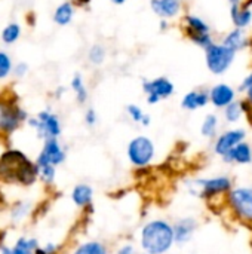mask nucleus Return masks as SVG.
I'll return each instance as SVG.
<instances>
[{"instance_id":"obj_1","label":"nucleus","mask_w":252,"mask_h":254,"mask_svg":"<svg viewBox=\"0 0 252 254\" xmlns=\"http://www.w3.org/2000/svg\"><path fill=\"white\" fill-rule=\"evenodd\" d=\"M0 179L22 186H31L39 179V167L21 150L7 149L0 156Z\"/></svg>"},{"instance_id":"obj_2","label":"nucleus","mask_w":252,"mask_h":254,"mask_svg":"<svg viewBox=\"0 0 252 254\" xmlns=\"http://www.w3.org/2000/svg\"><path fill=\"white\" fill-rule=\"evenodd\" d=\"M140 241L147 254L168 253L175 244L174 226L160 219L151 220L143 226Z\"/></svg>"},{"instance_id":"obj_3","label":"nucleus","mask_w":252,"mask_h":254,"mask_svg":"<svg viewBox=\"0 0 252 254\" xmlns=\"http://www.w3.org/2000/svg\"><path fill=\"white\" fill-rule=\"evenodd\" d=\"M238 52H235L233 49L227 48L226 45L220 43H214L211 45L206 51H205V61H206V67L212 74H224L233 64L235 57Z\"/></svg>"},{"instance_id":"obj_4","label":"nucleus","mask_w":252,"mask_h":254,"mask_svg":"<svg viewBox=\"0 0 252 254\" xmlns=\"http://www.w3.org/2000/svg\"><path fill=\"white\" fill-rule=\"evenodd\" d=\"M227 204L239 220L252 223V188L232 189L227 195Z\"/></svg>"},{"instance_id":"obj_5","label":"nucleus","mask_w":252,"mask_h":254,"mask_svg":"<svg viewBox=\"0 0 252 254\" xmlns=\"http://www.w3.org/2000/svg\"><path fill=\"white\" fill-rule=\"evenodd\" d=\"M154 144L153 141L146 137V135H138L135 138H132L128 144V159L132 165L141 168V167H147L153 158H154Z\"/></svg>"},{"instance_id":"obj_6","label":"nucleus","mask_w":252,"mask_h":254,"mask_svg":"<svg viewBox=\"0 0 252 254\" xmlns=\"http://www.w3.org/2000/svg\"><path fill=\"white\" fill-rule=\"evenodd\" d=\"M28 125L37 131V135L43 140L58 138L61 135V122L59 118L50 110H43L37 116L28 119Z\"/></svg>"},{"instance_id":"obj_7","label":"nucleus","mask_w":252,"mask_h":254,"mask_svg":"<svg viewBox=\"0 0 252 254\" xmlns=\"http://www.w3.org/2000/svg\"><path fill=\"white\" fill-rule=\"evenodd\" d=\"M143 91L147 97L149 104H157L160 100L169 98L174 94L175 86L171 79L159 76L151 80H143Z\"/></svg>"},{"instance_id":"obj_8","label":"nucleus","mask_w":252,"mask_h":254,"mask_svg":"<svg viewBox=\"0 0 252 254\" xmlns=\"http://www.w3.org/2000/svg\"><path fill=\"white\" fill-rule=\"evenodd\" d=\"M193 186L199 188L198 195L205 199H212L215 196H220L223 193H229L233 188V182L230 177H212V179H203L193 183Z\"/></svg>"},{"instance_id":"obj_9","label":"nucleus","mask_w":252,"mask_h":254,"mask_svg":"<svg viewBox=\"0 0 252 254\" xmlns=\"http://www.w3.org/2000/svg\"><path fill=\"white\" fill-rule=\"evenodd\" d=\"M28 121V115L18 106L10 103H0V132L12 134L18 129L21 122Z\"/></svg>"},{"instance_id":"obj_10","label":"nucleus","mask_w":252,"mask_h":254,"mask_svg":"<svg viewBox=\"0 0 252 254\" xmlns=\"http://www.w3.org/2000/svg\"><path fill=\"white\" fill-rule=\"evenodd\" d=\"M64 161H65V150L58 141V138H48L45 140L43 147L34 162L37 164V167H43V165L58 167Z\"/></svg>"},{"instance_id":"obj_11","label":"nucleus","mask_w":252,"mask_h":254,"mask_svg":"<svg viewBox=\"0 0 252 254\" xmlns=\"http://www.w3.org/2000/svg\"><path fill=\"white\" fill-rule=\"evenodd\" d=\"M245 137H247V132L242 128L229 129V131L223 132L221 135H218V138L214 144V152L220 156H226L239 143L245 141Z\"/></svg>"},{"instance_id":"obj_12","label":"nucleus","mask_w":252,"mask_h":254,"mask_svg":"<svg viewBox=\"0 0 252 254\" xmlns=\"http://www.w3.org/2000/svg\"><path fill=\"white\" fill-rule=\"evenodd\" d=\"M209 101L217 109H226L236 101V91L227 83H217L209 89Z\"/></svg>"},{"instance_id":"obj_13","label":"nucleus","mask_w":252,"mask_h":254,"mask_svg":"<svg viewBox=\"0 0 252 254\" xmlns=\"http://www.w3.org/2000/svg\"><path fill=\"white\" fill-rule=\"evenodd\" d=\"M151 10L162 19H172L183 10V0H150Z\"/></svg>"},{"instance_id":"obj_14","label":"nucleus","mask_w":252,"mask_h":254,"mask_svg":"<svg viewBox=\"0 0 252 254\" xmlns=\"http://www.w3.org/2000/svg\"><path fill=\"white\" fill-rule=\"evenodd\" d=\"M172 226H174L175 244H186L192 240L195 231L198 229V222L193 217H184V219H180Z\"/></svg>"},{"instance_id":"obj_15","label":"nucleus","mask_w":252,"mask_h":254,"mask_svg":"<svg viewBox=\"0 0 252 254\" xmlns=\"http://www.w3.org/2000/svg\"><path fill=\"white\" fill-rule=\"evenodd\" d=\"M208 103H211L209 101V91H205V89H193V91L187 92L183 97L181 107L184 110L193 112V110H198V109L205 107Z\"/></svg>"},{"instance_id":"obj_16","label":"nucleus","mask_w":252,"mask_h":254,"mask_svg":"<svg viewBox=\"0 0 252 254\" xmlns=\"http://www.w3.org/2000/svg\"><path fill=\"white\" fill-rule=\"evenodd\" d=\"M221 43L226 45L227 48L233 49L235 52H239V51H244L250 46V37L247 36V33L244 30L233 28L224 34V37L221 39Z\"/></svg>"},{"instance_id":"obj_17","label":"nucleus","mask_w":252,"mask_h":254,"mask_svg":"<svg viewBox=\"0 0 252 254\" xmlns=\"http://www.w3.org/2000/svg\"><path fill=\"white\" fill-rule=\"evenodd\" d=\"M224 162L229 164H239V165H247L252 162V147L251 144L242 141L239 143L235 149H232L226 156H223Z\"/></svg>"},{"instance_id":"obj_18","label":"nucleus","mask_w":252,"mask_h":254,"mask_svg":"<svg viewBox=\"0 0 252 254\" xmlns=\"http://www.w3.org/2000/svg\"><path fill=\"white\" fill-rule=\"evenodd\" d=\"M230 16L235 28L245 30L252 22V7H247L244 4L230 6Z\"/></svg>"},{"instance_id":"obj_19","label":"nucleus","mask_w":252,"mask_h":254,"mask_svg":"<svg viewBox=\"0 0 252 254\" xmlns=\"http://www.w3.org/2000/svg\"><path fill=\"white\" fill-rule=\"evenodd\" d=\"M183 33H211V27L203 18L186 13L183 16Z\"/></svg>"},{"instance_id":"obj_20","label":"nucleus","mask_w":252,"mask_h":254,"mask_svg":"<svg viewBox=\"0 0 252 254\" xmlns=\"http://www.w3.org/2000/svg\"><path fill=\"white\" fill-rule=\"evenodd\" d=\"M92 199H94V190L89 185L80 183V185L74 186V189L71 192V201L77 207H80V208L91 207Z\"/></svg>"},{"instance_id":"obj_21","label":"nucleus","mask_w":252,"mask_h":254,"mask_svg":"<svg viewBox=\"0 0 252 254\" xmlns=\"http://www.w3.org/2000/svg\"><path fill=\"white\" fill-rule=\"evenodd\" d=\"M74 16V4L71 1L61 3L53 12V21L58 25H68Z\"/></svg>"},{"instance_id":"obj_22","label":"nucleus","mask_w":252,"mask_h":254,"mask_svg":"<svg viewBox=\"0 0 252 254\" xmlns=\"http://www.w3.org/2000/svg\"><path fill=\"white\" fill-rule=\"evenodd\" d=\"M39 241L36 238H19L13 247H10L12 254H36L39 249Z\"/></svg>"},{"instance_id":"obj_23","label":"nucleus","mask_w":252,"mask_h":254,"mask_svg":"<svg viewBox=\"0 0 252 254\" xmlns=\"http://www.w3.org/2000/svg\"><path fill=\"white\" fill-rule=\"evenodd\" d=\"M192 43H195L196 46H199L201 49L206 51L211 45L215 43L214 37L211 33H186L184 34Z\"/></svg>"},{"instance_id":"obj_24","label":"nucleus","mask_w":252,"mask_h":254,"mask_svg":"<svg viewBox=\"0 0 252 254\" xmlns=\"http://www.w3.org/2000/svg\"><path fill=\"white\" fill-rule=\"evenodd\" d=\"M218 116L217 115H214V113H209V115H206V118L203 119V122H202V127H201V132H202V135L203 137H206V138H212V137H215V134H217V129H218Z\"/></svg>"},{"instance_id":"obj_25","label":"nucleus","mask_w":252,"mask_h":254,"mask_svg":"<svg viewBox=\"0 0 252 254\" xmlns=\"http://www.w3.org/2000/svg\"><path fill=\"white\" fill-rule=\"evenodd\" d=\"M73 254H108L107 247L100 241H88L80 244Z\"/></svg>"},{"instance_id":"obj_26","label":"nucleus","mask_w":252,"mask_h":254,"mask_svg":"<svg viewBox=\"0 0 252 254\" xmlns=\"http://www.w3.org/2000/svg\"><path fill=\"white\" fill-rule=\"evenodd\" d=\"M70 85H71V89L76 94V100L80 104H85L86 100H88V89H86V85L83 82V77L80 74H74V77L71 79Z\"/></svg>"},{"instance_id":"obj_27","label":"nucleus","mask_w":252,"mask_h":254,"mask_svg":"<svg viewBox=\"0 0 252 254\" xmlns=\"http://www.w3.org/2000/svg\"><path fill=\"white\" fill-rule=\"evenodd\" d=\"M105 48L101 43H95L88 51V61L94 65H101L105 61Z\"/></svg>"},{"instance_id":"obj_28","label":"nucleus","mask_w":252,"mask_h":254,"mask_svg":"<svg viewBox=\"0 0 252 254\" xmlns=\"http://www.w3.org/2000/svg\"><path fill=\"white\" fill-rule=\"evenodd\" d=\"M244 107H242V103L241 101H233L230 106H227L224 109V118L227 122L230 124H235L238 122L242 116H244Z\"/></svg>"},{"instance_id":"obj_29","label":"nucleus","mask_w":252,"mask_h":254,"mask_svg":"<svg viewBox=\"0 0 252 254\" xmlns=\"http://www.w3.org/2000/svg\"><path fill=\"white\" fill-rule=\"evenodd\" d=\"M30 210H31V205L28 202H18V204H15L12 207V210H10V219H12V222L13 223L22 222L28 216Z\"/></svg>"},{"instance_id":"obj_30","label":"nucleus","mask_w":252,"mask_h":254,"mask_svg":"<svg viewBox=\"0 0 252 254\" xmlns=\"http://www.w3.org/2000/svg\"><path fill=\"white\" fill-rule=\"evenodd\" d=\"M19 34H21V27L16 22H12V24L6 25L3 28V31H1V40L9 45V43L16 42L18 37H19Z\"/></svg>"},{"instance_id":"obj_31","label":"nucleus","mask_w":252,"mask_h":254,"mask_svg":"<svg viewBox=\"0 0 252 254\" xmlns=\"http://www.w3.org/2000/svg\"><path fill=\"white\" fill-rule=\"evenodd\" d=\"M55 176H56V171H55V167L53 165H43V167H39V179L50 186L53 182H55Z\"/></svg>"},{"instance_id":"obj_32","label":"nucleus","mask_w":252,"mask_h":254,"mask_svg":"<svg viewBox=\"0 0 252 254\" xmlns=\"http://www.w3.org/2000/svg\"><path fill=\"white\" fill-rule=\"evenodd\" d=\"M10 71H12L10 57L4 52H0V79H4L6 76H9Z\"/></svg>"},{"instance_id":"obj_33","label":"nucleus","mask_w":252,"mask_h":254,"mask_svg":"<svg viewBox=\"0 0 252 254\" xmlns=\"http://www.w3.org/2000/svg\"><path fill=\"white\" fill-rule=\"evenodd\" d=\"M126 113H128V116H129L134 122H137V124H141L143 118L146 116V113L143 112V109H141L140 106H137V104H128V106H126Z\"/></svg>"},{"instance_id":"obj_34","label":"nucleus","mask_w":252,"mask_h":254,"mask_svg":"<svg viewBox=\"0 0 252 254\" xmlns=\"http://www.w3.org/2000/svg\"><path fill=\"white\" fill-rule=\"evenodd\" d=\"M239 92L245 94V100H248L252 103V70L247 74V77L242 80L241 86H239Z\"/></svg>"},{"instance_id":"obj_35","label":"nucleus","mask_w":252,"mask_h":254,"mask_svg":"<svg viewBox=\"0 0 252 254\" xmlns=\"http://www.w3.org/2000/svg\"><path fill=\"white\" fill-rule=\"evenodd\" d=\"M36 254H59V246L53 243H48L43 247H39Z\"/></svg>"},{"instance_id":"obj_36","label":"nucleus","mask_w":252,"mask_h":254,"mask_svg":"<svg viewBox=\"0 0 252 254\" xmlns=\"http://www.w3.org/2000/svg\"><path fill=\"white\" fill-rule=\"evenodd\" d=\"M85 122L88 127H94L97 122H98V116H97V112L94 109H88L86 113H85Z\"/></svg>"},{"instance_id":"obj_37","label":"nucleus","mask_w":252,"mask_h":254,"mask_svg":"<svg viewBox=\"0 0 252 254\" xmlns=\"http://www.w3.org/2000/svg\"><path fill=\"white\" fill-rule=\"evenodd\" d=\"M27 71H28V65L25 64V63H21V64H18L16 67H15V76L16 77H22V76H25L27 74Z\"/></svg>"},{"instance_id":"obj_38","label":"nucleus","mask_w":252,"mask_h":254,"mask_svg":"<svg viewBox=\"0 0 252 254\" xmlns=\"http://www.w3.org/2000/svg\"><path fill=\"white\" fill-rule=\"evenodd\" d=\"M117 254H137V252H135V247H134V246L125 244V246H122V247L117 250Z\"/></svg>"},{"instance_id":"obj_39","label":"nucleus","mask_w":252,"mask_h":254,"mask_svg":"<svg viewBox=\"0 0 252 254\" xmlns=\"http://www.w3.org/2000/svg\"><path fill=\"white\" fill-rule=\"evenodd\" d=\"M150 122H151V118H150V115H147L146 113V116L143 118V121H141V125L143 127H149L150 125Z\"/></svg>"},{"instance_id":"obj_40","label":"nucleus","mask_w":252,"mask_h":254,"mask_svg":"<svg viewBox=\"0 0 252 254\" xmlns=\"http://www.w3.org/2000/svg\"><path fill=\"white\" fill-rule=\"evenodd\" d=\"M168 28H169L168 19H160V30H162V31H166Z\"/></svg>"},{"instance_id":"obj_41","label":"nucleus","mask_w":252,"mask_h":254,"mask_svg":"<svg viewBox=\"0 0 252 254\" xmlns=\"http://www.w3.org/2000/svg\"><path fill=\"white\" fill-rule=\"evenodd\" d=\"M91 1H92V0H77L76 3H77L79 6H86V4H89Z\"/></svg>"},{"instance_id":"obj_42","label":"nucleus","mask_w":252,"mask_h":254,"mask_svg":"<svg viewBox=\"0 0 252 254\" xmlns=\"http://www.w3.org/2000/svg\"><path fill=\"white\" fill-rule=\"evenodd\" d=\"M242 1H244V0H229V3H230V6H236V4H242Z\"/></svg>"},{"instance_id":"obj_43","label":"nucleus","mask_w":252,"mask_h":254,"mask_svg":"<svg viewBox=\"0 0 252 254\" xmlns=\"http://www.w3.org/2000/svg\"><path fill=\"white\" fill-rule=\"evenodd\" d=\"M113 4H117V6H120V4H123V3H126L128 0H110Z\"/></svg>"},{"instance_id":"obj_44","label":"nucleus","mask_w":252,"mask_h":254,"mask_svg":"<svg viewBox=\"0 0 252 254\" xmlns=\"http://www.w3.org/2000/svg\"><path fill=\"white\" fill-rule=\"evenodd\" d=\"M70 1H77V0H70Z\"/></svg>"},{"instance_id":"obj_45","label":"nucleus","mask_w":252,"mask_h":254,"mask_svg":"<svg viewBox=\"0 0 252 254\" xmlns=\"http://www.w3.org/2000/svg\"><path fill=\"white\" fill-rule=\"evenodd\" d=\"M146 254H147V253H146Z\"/></svg>"}]
</instances>
